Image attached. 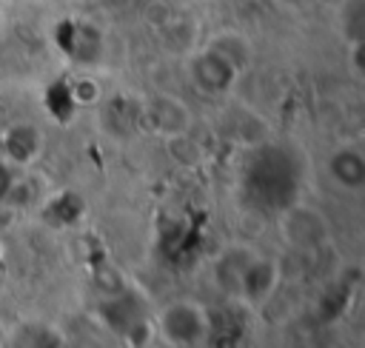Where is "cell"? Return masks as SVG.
<instances>
[{
  "label": "cell",
  "instance_id": "cell-1",
  "mask_svg": "<svg viewBox=\"0 0 365 348\" xmlns=\"http://www.w3.org/2000/svg\"><path fill=\"white\" fill-rule=\"evenodd\" d=\"M339 163H345V171H334L339 177V183H348V185H359L362 183V160L356 154H336Z\"/></svg>",
  "mask_w": 365,
  "mask_h": 348
}]
</instances>
